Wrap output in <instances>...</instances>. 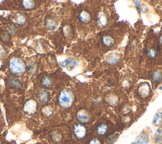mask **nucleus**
Masks as SVG:
<instances>
[{"label":"nucleus","mask_w":162,"mask_h":144,"mask_svg":"<svg viewBox=\"0 0 162 144\" xmlns=\"http://www.w3.org/2000/svg\"><path fill=\"white\" fill-rule=\"evenodd\" d=\"M146 55L148 56L149 58L151 59H154L157 57L158 53L157 51L154 48H149L146 51Z\"/></svg>","instance_id":"obj_21"},{"label":"nucleus","mask_w":162,"mask_h":144,"mask_svg":"<svg viewBox=\"0 0 162 144\" xmlns=\"http://www.w3.org/2000/svg\"><path fill=\"white\" fill-rule=\"evenodd\" d=\"M58 26V22L54 18H49L46 21V27L50 31H54Z\"/></svg>","instance_id":"obj_13"},{"label":"nucleus","mask_w":162,"mask_h":144,"mask_svg":"<svg viewBox=\"0 0 162 144\" xmlns=\"http://www.w3.org/2000/svg\"><path fill=\"white\" fill-rule=\"evenodd\" d=\"M79 19L80 22H82L84 23H88L91 20V15L89 14V12L87 11H82L80 13L79 15Z\"/></svg>","instance_id":"obj_14"},{"label":"nucleus","mask_w":162,"mask_h":144,"mask_svg":"<svg viewBox=\"0 0 162 144\" xmlns=\"http://www.w3.org/2000/svg\"><path fill=\"white\" fill-rule=\"evenodd\" d=\"M52 108H50L49 107H45L43 108V113L45 115H50L52 113Z\"/></svg>","instance_id":"obj_27"},{"label":"nucleus","mask_w":162,"mask_h":144,"mask_svg":"<svg viewBox=\"0 0 162 144\" xmlns=\"http://www.w3.org/2000/svg\"><path fill=\"white\" fill-rule=\"evenodd\" d=\"M60 135L58 133H56V134H54L53 136V140H55V142H58V141L60 140Z\"/></svg>","instance_id":"obj_31"},{"label":"nucleus","mask_w":162,"mask_h":144,"mask_svg":"<svg viewBox=\"0 0 162 144\" xmlns=\"http://www.w3.org/2000/svg\"><path fill=\"white\" fill-rule=\"evenodd\" d=\"M138 93L140 97L143 99H145L149 96L151 94V88L148 83H143L139 85L138 88Z\"/></svg>","instance_id":"obj_5"},{"label":"nucleus","mask_w":162,"mask_h":144,"mask_svg":"<svg viewBox=\"0 0 162 144\" xmlns=\"http://www.w3.org/2000/svg\"><path fill=\"white\" fill-rule=\"evenodd\" d=\"M60 65L63 67L67 68L68 70H72L79 65V61L74 58H68L63 62H61Z\"/></svg>","instance_id":"obj_7"},{"label":"nucleus","mask_w":162,"mask_h":144,"mask_svg":"<svg viewBox=\"0 0 162 144\" xmlns=\"http://www.w3.org/2000/svg\"><path fill=\"white\" fill-rule=\"evenodd\" d=\"M0 39L4 43H8L10 41V34L6 31H1L0 32Z\"/></svg>","instance_id":"obj_20"},{"label":"nucleus","mask_w":162,"mask_h":144,"mask_svg":"<svg viewBox=\"0 0 162 144\" xmlns=\"http://www.w3.org/2000/svg\"><path fill=\"white\" fill-rule=\"evenodd\" d=\"M132 144H137V143H133Z\"/></svg>","instance_id":"obj_33"},{"label":"nucleus","mask_w":162,"mask_h":144,"mask_svg":"<svg viewBox=\"0 0 162 144\" xmlns=\"http://www.w3.org/2000/svg\"><path fill=\"white\" fill-rule=\"evenodd\" d=\"M74 133L77 139L82 140L84 139L87 135L88 130L85 125L81 123H77L74 127Z\"/></svg>","instance_id":"obj_3"},{"label":"nucleus","mask_w":162,"mask_h":144,"mask_svg":"<svg viewBox=\"0 0 162 144\" xmlns=\"http://www.w3.org/2000/svg\"><path fill=\"white\" fill-rule=\"evenodd\" d=\"M159 42H160V44H161V46H162V35H161V36H160V39H159Z\"/></svg>","instance_id":"obj_32"},{"label":"nucleus","mask_w":162,"mask_h":144,"mask_svg":"<svg viewBox=\"0 0 162 144\" xmlns=\"http://www.w3.org/2000/svg\"><path fill=\"white\" fill-rule=\"evenodd\" d=\"M97 25L100 27H104L107 25L108 23V17L104 11H100L97 16L96 19Z\"/></svg>","instance_id":"obj_6"},{"label":"nucleus","mask_w":162,"mask_h":144,"mask_svg":"<svg viewBox=\"0 0 162 144\" xmlns=\"http://www.w3.org/2000/svg\"><path fill=\"white\" fill-rule=\"evenodd\" d=\"M116 139V137H115L114 135H110L107 138L106 142L108 144H112L113 143L115 142Z\"/></svg>","instance_id":"obj_26"},{"label":"nucleus","mask_w":162,"mask_h":144,"mask_svg":"<svg viewBox=\"0 0 162 144\" xmlns=\"http://www.w3.org/2000/svg\"><path fill=\"white\" fill-rule=\"evenodd\" d=\"M77 118L80 123H87L89 120V114L85 110H79L77 113Z\"/></svg>","instance_id":"obj_9"},{"label":"nucleus","mask_w":162,"mask_h":144,"mask_svg":"<svg viewBox=\"0 0 162 144\" xmlns=\"http://www.w3.org/2000/svg\"><path fill=\"white\" fill-rule=\"evenodd\" d=\"M151 79L155 83H159L162 80V73L160 70H155L151 74Z\"/></svg>","instance_id":"obj_16"},{"label":"nucleus","mask_w":162,"mask_h":144,"mask_svg":"<svg viewBox=\"0 0 162 144\" xmlns=\"http://www.w3.org/2000/svg\"><path fill=\"white\" fill-rule=\"evenodd\" d=\"M37 99L41 104H46L49 101L50 99V93L46 90H41L38 93Z\"/></svg>","instance_id":"obj_8"},{"label":"nucleus","mask_w":162,"mask_h":144,"mask_svg":"<svg viewBox=\"0 0 162 144\" xmlns=\"http://www.w3.org/2000/svg\"><path fill=\"white\" fill-rule=\"evenodd\" d=\"M22 5L23 8L26 10H32L35 7L34 0H22Z\"/></svg>","instance_id":"obj_17"},{"label":"nucleus","mask_w":162,"mask_h":144,"mask_svg":"<svg viewBox=\"0 0 162 144\" xmlns=\"http://www.w3.org/2000/svg\"><path fill=\"white\" fill-rule=\"evenodd\" d=\"M10 84L11 87L17 89H19L22 87V83H21L20 81L17 79H11L10 81Z\"/></svg>","instance_id":"obj_23"},{"label":"nucleus","mask_w":162,"mask_h":144,"mask_svg":"<svg viewBox=\"0 0 162 144\" xmlns=\"http://www.w3.org/2000/svg\"><path fill=\"white\" fill-rule=\"evenodd\" d=\"M41 84L46 88H50L53 85V80L48 76H44L41 79Z\"/></svg>","instance_id":"obj_18"},{"label":"nucleus","mask_w":162,"mask_h":144,"mask_svg":"<svg viewBox=\"0 0 162 144\" xmlns=\"http://www.w3.org/2000/svg\"><path fill=\"white\" fill-rule=\"evenodd\" d=\"M134 1L136 4V7L137 9V11L139 13H141V1L139 0H134Z\"/></svg>","instance_id":"obj_29"},{"label":"nucleus","mask_w":162,"mask_h":144,"mask_svg":"<svg viewBox=\"0 0 162 144\" xmlns=\"http://www.w3.org/2000/svg\"><path fill=\"white\" fill-rule=\"evenodd\" d=\"M64 32L66 37H69L72 35V29L69 26H65L64 29Z\"/></svg>","instance_id":"obj_25"},{"label":"nucleus","mask_w":162,"mask_h":144,"mask_svg":"<svg viewBox=\"0 0 162 144\" xmlns=\"http://www.w3.org/2000/svg\"><path fill=\"white\" fill-rule=\"evenodd\" d=\"M137 144H147L149 141V137L146 133H141L137 137Z\"/></svg>","instance_id":"obj_15"},{"label":"nucleus","mask_w":162,"mask_h":144,"mask_svg":"<svg viewBox=\"0 0 162 144\" xmlns=\"http://www.w3.org/2000/svg\"><path fill=\"white\" fill-rule=\"evenodd\" d=\"M107 130H108V127L106 125L102 123L98 126V127L96 128V132L99 135H103L106 133Z\"/></svg>","instance_id":"obj_19"},{"label":"nucleus","mask_w":162,"mask_h":144,"mask_svg":"<svg viewBox=\"0 0 162 144\" xmlns=\"http://www.w3.org/2000/svg\"><path fill=\"white\" fill-rule=\"evenodd\" d=\"M162 122V113H158L155 115L153 118V123L156 126L160 125Z\"/></svg>","instance_id":"obj_22"},{"label":"nucleus","mask_w":162,"mask_h":144,"mask_svg":"<svg viewBox=\"0 0 162 144\" xmlns=\"http://www.w3.org/2000/svg\"><path fill=\"white\" fill-rule=\"evenodd\" d=\"M107 101L110 104L115 105L118 103V99L116 96L114 95H110V96H108V98L107 99Z\"/></svg>","instance_id":"obj_24"},{"label":"nucleus","mask_w":162,"mask_h":144,"mask_svg":"<svg viewBox=\"0 0 162 144\" xmlns=\"http://www.w3.org/2000/svg\"><path fill=\"white\" fill-rule=\"evenodd\" d=\"M120 60V56L118 53H112L110 54L106 57V61L110 65L117 63Z\"/></svg>","instance_id":"obj_11"},{"label":"nucleus","mask_w":162,"mask_h":144,"mask_svg":"<svg viewBox=\"0 0 162 144\" xmlns=\"http://www.w3.org/2000/svg\"><path fill=\"white\" fill-rule=\"evenodd\" d=\"M37 107V104L36 101L31 99L26 101L24 106V112L27 115H32L36 111Z\"/></svg>","instance_id":"obj_4"},{"label":"nucleus","mask_w":162,"mask_h":144,"mask_svg":"<svg viewBox=\"0 0 162 144\" xmlns=\"http://www.w3.org/2000/svg\"><path fill=\"white\" fill-rule=\"evenodd\" d=\"M74 94L68 89L63 90L58 95V104L60 107L64 109L70 107L74 103Z\"/></svg>","instance_id":"obj_1"},{"label":"nucleus","mask_w":162,"mask_h":144,"mask_svg":"<svg viewBox=\"0 0 162 144\" xmlns=\"http://www.w3.org/2000/svg\"><path fill=\"white\" fill-rule=\"evenodd\" d=\"M8 31L9 32V34L13 35L16 33V28L14 26L10 25L8 27Z\"/></svg>","instance_id":"obj_28"},{"label":"nucleus","mask_w":162,"mask_h":144,"mask_svg":"<svg viewBox=\"0 0 162 144\" xmlns=\"http://www.w3.org/2000/svg\"><path fill=\"white\" fill-rule=\"evenodd\" d=\"M89 144H101L100 140L95 138V139H92L89 141Z\"/></svg>","instance_id":"obj_30"},{"label":"nucleus","mask_w":162,"mask_h":144,"mask_svg":"<svg viewBox=\"0 0 162 144\" xmlns=\"http://www.w3.org/2000/svg\"><path fill=\"white\" fill-rule=\"evenodd\" d=\"M102 43L107 47H112L115 44V40L112 36L110 35H105L102 37Z\"/></svg>","instance_id":"obj_12"},{"label":"nucleus","mask_w":162,"mask_h":144,"mask_svg":"<svg viewBox=\"0 0 162 144\" xmlns=\"http://www.w3.org/2000/svg\"><path fill=\"white\" fill-rule=\"evenodd\" d=\"M9 68L10 71L15 75L20 76L25 71V65L22 60L18 58H13L10 61Z\"/></svg>","instance_id":"obj_2"},{"label":"nucleus","mask_w":162,"mask_h":144,"mask_svg":"<svg viewBox=\"0 0 162 144\" xmlns=\"http://www.w3.org/2000/svg\"><path fill=\"white\" fill-rule=\"evenodd\" d=\"M13 19L15 22L20 25H24L27 21L26 17L22 13H20V12H18V13L15 14Z\"/></svg>","instance_id":"obj_10"}]
</instances>
